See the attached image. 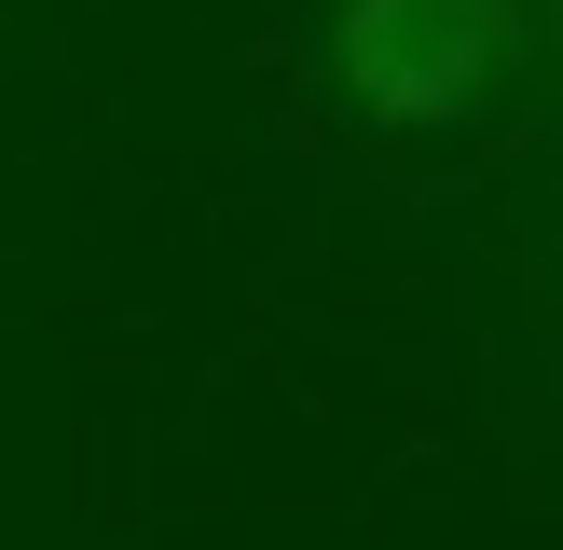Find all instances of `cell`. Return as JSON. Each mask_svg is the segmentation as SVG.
Segmentation results:
<instances>
[{
	"mask_svg": "<svg viewBox=\"0 0 563 550\" xmlns=\"http://www.w3.org/2000/svg\"><path fill=\"white\" fill-rule=\"evenodd\" d=\"M522 55V0H344L330 14V69L372 124H454L495 97Z\"/></svg>",
	"mask_w": 563,
	"mask_h": 550,
	"instance_id": "obj_1",
	"label": "cell"
}]
</instances>
